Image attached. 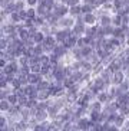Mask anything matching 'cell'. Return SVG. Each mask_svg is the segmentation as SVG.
<instances>
[{"mask_svg":"<svg viewBox=\"0 0 129 131\" xmlns=\"http://www.w3.org/2000/svg\"><path fill=\"white\" fill-rule=\"evenodd\" d=\"M122 22H123V17H122L119 13L112 17V25H113V26H122V25H123Z\"/></svg>","mask_w":129,"mask_h":131,"instance_id":"obj_5","label":"cell"},{"mask_svg":"<svg viewBox=\"0 0 129 131\" xmlns=\"http://www.w3.org/2000/svg\"><path fill=\"white\" fill-rule=\"evenodd\" d=\"M125 81V72L122 69L113 72V77H112V84L113 85H121L122 82Z\"/></svg>","mask_w":129,"mask_h":131,"instance_id":"obj_1","label":"cell"},{"mask_svg":"<svg viewBox=\"0 0 129 131\" xmlns=\"http://www.w3.org/2000/svg\"><path fill=\"white\" fill-rule=\"evenodd\" d=\"M32 38L34 39V42H36V43H42L43 40H45V35H43V32H40V30H37L33 36H32Z\"/></svg>","mask_w":129,"mask_h":131,"instance_id":"obj_4","label":"cell"},{"mask_svg":"<svg viewBox=\"0 0 129 131\" xmlns=\"http://www.w3.org/2000/svg\"><path fill=\"white\" fill-rule=\"evenodd\" d=\"M83 22H85V23H87V25H95L96 17H95V15H93V12L83 15Z\"/></svg>","mask_w":129,"mask_h":131,"instance_id":"obj_3","label":"cell"},{"mask_svg":"<svg viewBox=\"0 0 129 131\" xmlns=\"http://www.w3.org/2000/svg\"><path fill=\"white\" fill-rule=\"evenodd\" d=\"M108 25H112V17H109L108 15L100 16V26H108Z\"/></svg>","mask_w":129,"mask_h":131,"instance_id":"obj_6","label":"cell"},{"mask_svg":"<svg viewBox=\"0 0 129 131\" xmlns=\"http://www.w3.org/2000/svg\"><path fill=\"white\" fill-rule=\"evenodd\" d=\"M91 123H92V121H89L87 118L78 119V123H76L78 130H91Z\"/></svg>","mask_w":129,"mask_h":131,"instance_id":"obj_2","label":"cell"},{"mask_svg":"<svg viewBox=\"0 0 129 131\" xmlns=\"http://www.w3.org/2000/svg\"><path fill=\"white\" fill-rule=\"evenodd\" d=\"M92 10H93V6H92V4H87V3L82 7V13H83V15H86V13H92Z\"/></svg>","mask_w":129,"mask_h":131,"instance_id":"obj_7","label":"cell"}]
</instances>
